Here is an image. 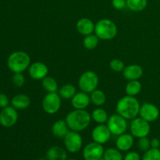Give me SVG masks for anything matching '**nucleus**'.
<instances>
[{"instance_id": "0eeeda50", "label": "nucleus", "mask_w": 160, "mask_h": 160, "mask_svg": "<svg viewBox=\"0 0 160 160\" xmlns=\"http://www.w3.org/2000/svg\"><path fill=\"white\" fill-rule=\"evenodd\" d=\"M107 127L113 135H121L128 129L127 120L118 113L110 116L107 120Z\"/></svg>"}, {"instance_id": "72a5a7b5", "label": "nucleus", "mask_w": 160, "mask_h": 160, "mask_svg": "<svg viewBox=\"0 0 160 160\" xmlns=\"http://www.w3.org/2000/svg\"><path fill=\"white\" fill-rule=\"evenodd\" d=\"M112 6L117 10H122L127 7V0H112Z\"/></svg>"}, {"instance_id": "2f4dec72", "label": "nucleus", "mask_w": 160, "mask_h": 160, "mask_svg": "<svg viewBox=\"0 0 160 160\" xmlns=\"http://www.w3.org/2000/svg\"><path fill=\"white\" fill-rule=\"evenodd\" d=\"M138 146L142 152L148 151L149 148H151V141L147 137L141 138L138 142Z\"/></svg>"}, {"instance_id": "5701e85b", "label": "nucleus", "mask_w": 160, "mask_h": 160, "mask_svg": "<svg viewBox=\"0 0 160 160\" xmlns=\"http://www.w3.org/2000/svg\"><path fill=\"white\" fill-rule=\"evenodd\" d=\"M42 84L45 92H47L48 93L57 92L58 89H59V85H58L57 81L52 77H45L44 79H42Z\"/></svg>"}, {"instance_id": "7c9ffc66", "label": "nucleus", "mask_w": 160, "mask_h": 160, "mask_svg": "<svg viewBox=\"0 0 160 160\" xmlns=\"http://www.w3.org/2000/svg\"><path fill=\"white\" fill-rule=\"evenodd\" d=\"M109 67L112 70H113L114 72H117V73H120V72H123V70L125 68L124 62L121 60V59H113L110 61L109 62Z\"/></svg>"}, {"instance_id": "20e7f679", "label": "nucleus", "mask_w": 160, "mask_h": 160, "mask_svg": "<svg viewBox=\"0 0 160 160\" xmlns=\"http://www.w3.org/2000/svg\"><path fill=\"white\" fill-rule=\"evenodd\" d=\"M95 35L101 40L109 41L113 39L117 34L116 23L109 19H102L95 24Z\"/></svg>"}, {"instance_id": "4c0bfd02", "label": "nucleus", "mask_w": 160, "mask_h": 160, "mask_svg": "<svg viewBox=\"0 0 160 160\" xmlns=\"http://www.w3.org/2000/svg\"><path fill=\"white\" fill-rule=\"evenodd\" d=\"M37 160H48L47 159H44V158H39V159H38Z\"/></svg>"}, {"instance_id": "ddd939ff", "label": "nucleus", "mask_w": 160, "mask_h": 160, "mask_svg": "<svg viewBox=\"0 0 160 160\" xmlns=\"http://www.w3.org/2000/svg\"><path fill=\"white\" fill-rule=\"evenodd\" d=\"M112 133L109 131L107 125L98 124L95 127L92 132V139L98 144H106L110 140Z\"/></svg>"}, {"instance_id": "412c9836", "label": "nucleus", "mask_w": 160, "mask_h": 160, "mask_svg": "<svg viewBox=\"0 0 160 160\" xmlns=\"http://www.w3.org/2000/svg\"><path fill=\"white\" fill-rule=\"evenodd\" d=\"M11 105L16 109H25L31 105V98L24 94L17 95L11 100Z\"/></svg>"}, {"instance_id": "6e6552de", "label": "nucleus", "mask_w": 160, "mask_h": 160, "mask_svg": "<svg viewBox=\"0 0 160 160\" xmlns=\"http://www.w3.org/2000/svg\"><path fill=\"white\" fill-rule=\"evenodd\" d=\"M63 139L65 148L69 152L77 153L82 148L83 139L79 132L70 131Z\"/></svg>"}, {"instance_id": "ea45409f", "label": "nucleus", "mask_w": 160, "mask_h": 160, "mask_svg": "<svg viewBox=\"0 0 160 160\" xmlns=\"http://www.w3.org/2000/svg\"><path fill=\"white\" fill-rule=\"evenodd\" d=\"M67 160H76V159H67Z\"/></svg>"}, {"instance_id": "58836bf2", "label": "nucleus", "mask_w": 160, "mask_h": 160, "mask_svg": "<svg viewBox=\"0 0 160 160\" xmlns=\"http://www.w3.org/2000/svg\"><path fill=\"white\" fill-rule=\"evenodd\" d=\"M99 160H106V159H104V158H103V157H102V158H101V159H100Z\"/></svg>"}, {"instance_id": "e433bc0d", "label": "nucleus", "mask_w": 160, "mask_h": 160, "mask_svg": "<svg viewBox=\"0 0 160 160\" xmlns=\"http://www.w3.org/2000/svg\"><path fill=\"white\" fill-rule=\"evenodd\" d=\"M160 141L158 138H153L151 140V148H159Z\"/></svg>"}, {"instance_id": "f257e3e1", "label": "nucleus", "mask_w": 160, "mask_h": 160, "mask_svg": "<svg viewBox=\"0 0 160 160\" xmlns=\"http://www.w3.org/2000/svg\"><path fill=\"white\" fill-rule=\"evenodd\" d=\"M65 120L70 131L81 132L90 125L92 116L85 109H74L67 114Z\"/></svg>"}, {"instance_id": "9d476101", "label": "nucleus", "mask_w": 160, "mask_h": 160, "mask_svg": "<svg viewBox=\"0 0 160 160\" xmlns=\"http://www.w3.org/2000/svg\"><path fill=\"white\" fill-rule=\"evenodd\" d=\"M104 148L102 145L97 142L88 143L83 150V157L84 160H99L103 157Z\"/></svg>"}, {"instance_id": "423d86ee", "label": "nucleus", "mask_w": 160, "mask_h": 160, "mask_svg": "<svg viewBox=\"0 0 160 160\" xmlns=\"http://www.w3.org/2000/svg\"><path fill=\"white\" fill-rule=\"evenodd\" d=\"M61 97L56 92L47 93L42 100L43 110L50 115L56 113L61 107Z\"/></svg>"}, {"instance_id": "c85d7f7f", "label": "nucleus", "mask_w": 160, "mask_h": 160, "mask_svg": "<svg viewBox=\"0 0 160 160\" xmlns=\"http://www.w3.org/2000/svg\"><path fill=\"white\" fill-rule=\"evenodd\" d=\"M103 158L106 160H123V157L118 148H109L104 152Z\"/></svg>"}, {"instance_id": "2eb2a0df", "label": "nucleus", "mask_w": 160, "mask_h": 160, "mask_svg": "<svg viewBox=\"0 0 160 160\" xmlns=\"http://www.w3.org/2000/svg\"><path fill=\"white\" fill-rule=\"evenodd\" d=\"M91 102L90 96L84 92H77L71 98V105L75 109H85Z\"/></svg>"}, {"instance_id": "cd10ccee", "label": "nucleus", "mask_w": 160, "mask_h": 160, "mask_svg": "<svg viewBox=\"0 0 160 160\" xmlns=\"http://www.w3.org/2000/svg\"><path fill=\"white\" fill-rule=\"evenodd\" d=\"M99 38L95 34H89L84 37L83 40V45L85 48L88 50H93L98 46Z\"/></svg>"}, {"instance_id": "f3484780", "label": "nucleus", "mask_w": 160, "mask_h": 160, "mask_svg": "<svg viewBox=\"0 0 160 160\" xmlns=\"http://www.w3.org/2000/svg\"><path fill=\"white\" fill-rule=\"evenodd\" d=\"M77 30L81 35L87 36L93 34L95 31V23L91 19L84 17L80 19L77 23Z\"/></svg>"}, {"instance_id": "f704fd0d", "label": "nucleus", "mask_w": 160, "mask_h": 160, "mask_svg": "<svg viewBox=\"0 0 160 160\" xmlns=\"http://www.w3.org/2000/svg\"><path fill=\"white\" fill-rule=\"evenodd\" d=\"M9 100L6 95L3 93H0V108L4 109V108L9 106Z\"/></svg>"}, {"instance_id": "a211bd4d", "label": "nucleus", "mask_w": 160, "mask_h": 160, "mask_svg": "<svg viewBox=\"0 0 160 160\" xmlns=\"http://www.w3.org/2000/svg\"><path fill=\"white\" fill-rule=\"evenodd\" d=\"M134 136L130 134H123L119 135L116 141V146L121 152H128L134 145Z\"/></svg>"}, {"instance_id": "7ed1b4c3", "label": "nucleus", "mask_w": 160, "mask_h": 160, "mask_svg": "<svg viewBox=\"0 0 160 160\" xmlns=\"http://www.w3.org/2000/svg\"><path fill=\"white\" fill-rule=\"evenodd\" d=\"M31 65V57L23 51H17L11 53L7 59L8 68L12 72L23 73L29 68Z\"/></svg>"}, {"instance_id": "b1692460", "label": "nucleus", "mask_w": 160, "mask_h": 160, "mask_svg": "<svg viewBox=\"0 0 160 160\" xmlns=\"http://www.w3.org/2000/svg\"><path fill=\"white\" fill-rule=\"evenodd\" d=\"M77 93L76 88L71 84H67L62 86L60 89L59 90V95L61 97V98L65 100H68L73 98Z\"/></svg>"}, {"instance_id": "a878e982", "label": "nucleus", "mask_w": 160, "mask_h": 160, "mask_svg": "<svg viewBox=\"0 0 160 160\" xmlns=\"http://www.w3.org/2000/svg\"><path fill=\"white\" fill-rule=\"evenodd\" d=\"M148 0H127V7L133 12H141L146 8Z\"/></svg>"}, {"instance_id": "9b49d317", "label": "nucleus", "mask_w": 160, "mask_h": 160, "mask_svg": "<svg viewBox=\"0 0 160 160\" xmlns=\"http://www.w3.org/2000/svg\"><path fill=\"white\" fill-rule=\"evenodd\" d=\"M18 113L12 106H7L0 112V123L4 128H11L17 123Z\"/></svg>"}, {"instance_id": "1a4fd4ad", "label": "nucleus", "mask_w": 160, "mask_h": 160, "mask_svg": "<svg viewBox=\"0 0 160 160\" xmlns=\"http://www.w3.org/2000/svg\"><path fill=\"white\" fill-rule=\"evenodd\" d=\"M151 131L150 123L141 117H136L131 123V132L134 137L141 138L147 137Z\"/></svg>"}, {"instance_id": "c9c22d12", "label": "nucleus", "mask_w": 160, "mask_h": 160, "mask_svg": "<svg viewBox=\"0 0 160 160\" xmlns=\"http://www.w3.org/2000/svg\"><path fill=\"white\" fill-rule=\"evenodd\" d=\"M123 160H141V157L136 152H129L124 156Z\"/></svg>"}, {"instance_id": "aec40b11", "label": "nucleus", "mask_w": 160, "mask_h": 160, "mask_svg": "<svg viewBox=\"0 0 160 160\" xmlns=\"http://www.w3.org/2000/svg\"><path fill=\"white\" fill-rule=\"evenodd\" d=\"M46 159L48 160H67V152L62 147H50L46 152Z\"/></svg>"}, {"instance_id": "393cba45", "label": "nucleus", "mask_w": 160, "mask_h": 160, "mask_svg": "<svg viewBox=\"0 0 160 160\" xmlns=\"http://www.w3.org/2000/svg\"><path fill=\"white\" fill-rule=\"evenodd\" d=\"M90 98L91 102H92L95 106H98V107L103 106L106 101V94L102 90H98V89H95L91 93Z\"/></svg>"}, {"instance_id": "4be33fe9", "label": "nucleus", "mask_w": 160, "mask_h": 160, "mask_svg": "<svg viewBox=\"0 0 160 160\" xmlns=\"http://www.w3.org/2000/svg\"><path fill=\"white\" fill-rule=\"evenodd\" d=\"M142 83L138 80L129 81V82L127 84L126 87H125V92H126L127 95L135 97L136 95L140 94V92H142Z\"/></svg>"}, {"instance_id": "4468645a", "label": "nucleus", "mask_w": 160, "mask_h": 160, "mask_svg": "<svg viewBox=\"0 0 160 160\" xmlns=\"http://www.w3.org/2000/svg\"><path fill=\"white\" fill-rule=\"evenodd\" d=\"M29 76L34 80H42L47 77L48 68L45 63L42 62H35L31 64L28 68Z\"/></svg>"}, {"instance_id": "a19ab883", "label": "nucleus", "mask_w": 160, "mask_h": 160, "mask_svg": "<svg viewBox=\"0 0 160 160\" xmlns=\"http://www.w3.org/2000/svg\"><path fill=\"white\" fill-rule=\"evenodd\" d=\"M159 149H160V146H159Z\"/></svg>"}, {"instance_id": "39448f33", "label": "nucleus", "mask_w": 160, "mask_h": 160, "mask_svg": "<svg viewBox=\"0 0 160 160\" xmlns=\"http://www.w3.org/2000/svg\"><path fill=\"white\" fill-rule=\"evenodd\" d=\"M98 77L94 71H86L81 75L78 80V86L81 92L91 94L97 89L98 85Z\"/></svg>"}, {"instance_id": "bb28decb", "label": "nucleus", "mask_w": 160, "mask_h": 160, "mask_svg": "<svg viewBox=\"0 0 160 160\" xmlns=\"http://www.w3.org/2000/svg\"><path fill=\"white\" fill-rule=\"evenodd\" d=\"M92 119H93L94 121L98 124H104L105 123H107L109 117L105 109L102 108H97L92 112Z\"/></svg>"}, {"instance_id": "473e14b6", "label": "nucleus", "mask_w": 160, "mask_h": 160, "mask_svg": "<svg viewBox=\"0 0 160 160\" xmlns=\"http://www.w3.org/2000/svg\"><path fill=\"white\" fill-rule=\"evenodd\" d=\"M12 84L17 88H21L25 83V78L22 73H15L12 78Z\"/></svg>"}, {"instance_id": "6ab92c4d", "label": "nucleus", "mask_w": 160, "mask_h": 160, "mask_svg": "<svg viewBox=\"0 0 160 160\" xmlns=\"http://www.w3.org/2000/svg\"><path fill=\"white\" fill-rule=\"evenodd\" d=\"M70 131V128H69L65 120H57L52 126V134L56 136V138H64Z\"/></svg>"}, {"instance_id": "f03ea898", "label": "nucleus", "mask_w": 160, "mask_h": 160, "mask_svg": "<svg viewBox=\"0 0 160 160\" xmlns=\"http://www.w3.org/2000/svg\"><path fill=\"white\" fill-rule=\"evenodd\" d=\"M140 107V103L135 97L126 95L117 102L116 109L117 113L126 120H134L139 115Z\"/></svg>"}, {"instance_id": "c756f323", "label": "nucleus", "mask_w": 160, "mask_h": 160, "mask_svg": "<svg viewBox=\"0 0 160 160\" xmlns=\"http://www.w3.org/2000/svg\"><path fill=\"white\" fill-rule=\"evenodd\" d=\"M142 160H160L159 148H151L148 151L145 152Z\"/></svg>"}, {"instance_id": "f8f14e48", "label": "nucleus", "mask_w": 160, "mask_h": 160, "mask_svg": "<svg viewBox=\"0 0 160 160\" xmlns=\"http://www.w3.org/2000/svg\"><path fill=\"white\" fill-rule=\"evenodd\" d=\"M139 115L141 118L146 120L148 123H151L156 121L159 118V109L152 103L145 102L141 106Z\"/></svg>"}, {"instance_id": "dca6fc26", "label": "nucleus", "mask_w": 160, "mask_h": 160, "mask_svg": "<svg viewBox=\"0 0 160 160\" xmlns=\"http://www.w3.org/2000/svg\"><path fill=\"white\" fill-rule=\"evenodd\" d=\"M143 75V69L141 66L132 64L125 67L123 71V76L128 81H136L139 80Z\"/></svg>"}]
</instances>
